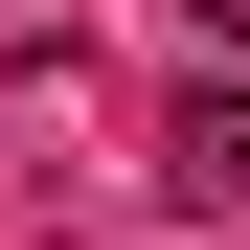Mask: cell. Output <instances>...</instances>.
Segmentation results:
<instances>
[{"label": "cell", "instance_id": "cell-1", "mask_svg": "<svg viewBox=\"0 0 250 250\" xmlns=\"http://www.w3.org/2000/svg\"><path fill=\"white\" fill-rule=\"evenodd\" d=\"M159 205H250V91H182V137H159Z\"/></svg>", "mask_w": 250, "mask_h": 250}, {"label": "cell", "instance_id": "cell-2", "mask_svg": "<svg viewBox=\"0 0 250 250\" xmlns=\"http://www.w3.org/2000/svg\"><path fill=\"white\" fill-rule=\"evenodd\" d=\"M182 46H228V68H250V0H182Z\"/></svg>", "mask_w": 250, "mask_h": 250}]
</instances>
